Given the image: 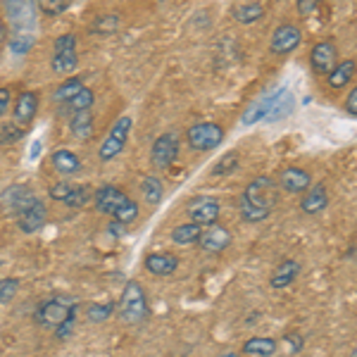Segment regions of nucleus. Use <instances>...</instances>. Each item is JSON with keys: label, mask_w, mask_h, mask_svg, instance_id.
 <instances>
[{"label": "nucleus", "mask_w": 357, "mask_h": 357, "mask_svg": "<svg viewBox=\"0 0 357 357\" xmlns=\"http://www.w3.org/2000/svg\"><path fill=\"white\" fill-rule=\"evenodd\" d=\"M279 203V186H276V178L262 174L257 178H252L245 186L243 195H241V217L245 222H264L272 215L274 205Z\"/></svg>", "instance_id": "nucleus-1"}, {"label": "nucleus", "mask_w": 357, "mask_h": 357, "mask_svg": "<svg viewBox=\"0 0 357 357\" xmlns=\"http://www.w3.org/2000/svg\"><path fill=\"white\" fill-rule=\"evenodd\" d=\"M93 200H96V210L100 212V215H110L114 217V222L124 224V227L138 217V203L131 200L129 195L117 186H100L93 193Z\"/></svg>", "instance_id": "nucleus-2"}, {"label": "nucleus", "mask_w": 357, "mask_h": 357, "mask_svg": "<svg viewBox=\"0 0 357 357\" xmlns=\"http://www.w3.org/2000/svg\"><path fill=\"white\" fill-rule=\"evenodd\" d=\"M119 317H122V321L129 326H138L146 321L148 298L138 281H129V284L124 286L122 301H119Z\"/></svg>", "instance_id": "nucleus-3"}, {"label": "nucleus", "mask_w": 357, "mask_h": 357, "mask_svg": "<svg viewBox=\"0 0 357 357\" xmlns=\"http://www.w3.org/2000/svg\"><path fill=\"white\" fill-rule=\"evenodd\" d=\"M131 126H134V119H131L129 114L119 117L117 122L110 126L107 136L102 138L100 148H98V160H100V162H110V160H114L124 151L126 141H129V134H131Z\"/></svg>", "instance_id": "nucleus-4"}, {"label": "nucleus", "mask_w": 357, "mask_h": 357, "mask_svg": "<svg viewBox=\"0 0 357 357\" xmlns=\"http://www.w3.org/2000/svg\"><path fill=\"white\" fill-rule=\"evenodd\" d=\"M186 141L193 151H200V153L215 151L224 141V129L215 122H200L186 131Z\"/></svg>", "instance_id": "nucleus-5"}, {"label": "nucleus", "mask_w": 357, "mask_h": 357, "mask_svg": "<svg viewBox=\"0 0 357 357\" xmlns=\"http://www.w3.org/2000/svg\"><path fill=\"white\" fill-rule=\"evenodd\" d=\"M220 212H222V205L217 198L212 195H195L186 203V215L191 217V224L195 227H210V224H217L220 220Z\"/></svg>", "instance_id": "nucleus-6"}, {"label": "nucleus", "mask_w": 357, "mask_h": 357, "mask_svg": "<svg viewBox=\"0 0 357 357\" xmlns=\"http://www.w3.org/2000/svg\"><path fill=\"white\" fill-rule=\"evenodd\" d=\"M74 310H77V307H72L65 298H50V301L38 305L36 321L41 326H45V329H55L57 331L62 324H65V319L74 312Z\"/></svg>", "instance_id": "nucleus-7"}, {"label": "nucleus", "mask_w": 357, "mask_h": 357, "mask_svg": "<svg viewBox=\"0 0 357 357\" xmlns=\"http://www.w3.org/2000/svg\"><path fill=\"white\" fill-rule=\"evenodd\" d=\"M38 198L33 195V191L29 186H22V183H15V186H8L3 193H0V205H3L5 212L20 217L22 212H26L31 205H36Z\"/></svg>", "instance_id": "nucleus-8"}, {"label": "nucleus", "mask_w": 357, "mask_h": 357, "mask_svg": "<svg viewBox=\"0 0 357 357\" xmlns=\"http://www.w3.org/2000/svg\"><path fill=\"white\" fill-rule=\"evenodd\" d=\"M178 151H181V141H178L176 134L167 131V134L158 136L151 148V162L158 169H167L174 160L178 158Z\"/></svg>", "instance_id": "nucleus-9"}, {"label": "nucleus", "mask_w": 357, "mask_h": 357, "mask_svg": "<svg viewBox=\"0 0 357 357\" xmlns=\"http://www.w3.org/2000/svg\"><path fill=\"white\" fill-rule=\"evenodd\" d=\"M301 43H303L301 26L293 24V22H284V24L276 26V31L272 33V41H269V50H272L274 55H289Z\"/></svg>", "instance_id": "nucleus-10"}, {"label": "nucleus", "mask_w": 357, "mask_h": 357, "mask_svg": "<svg viewBox=\"0 0 357 357\" xmlns=\"http://www.w3.org/2000/svg\"><path fill=\"white\" fill-rule=\"evenodd\" d=\"M310 65L317 74H329L338 65V48L333 41H319L314 43L312 53H310Z\"/></svg>", "instance_id": "nucleus-11"}, {"label": "nucleus", "mask_w": 357, "mask_h": 357, "mask_svg": "<svg viewBox=\"0 0 357 357\" xmlns=\"http://www.w3.org/2000/svg\"><path fill=\"white\" fill-rule=\"evenodd\" d=\"M276 186H279V191L286 193H305L312 186V174L307 169H303V167H286L281 172Z\"/></svg>", "instance_id": "nucleus-12"}, {"label": "nucleus", "mask_w": 357, "mask_h": 357, "mask_svg": "<svg viewBox=\"0 0 357 357\" xmlns=\"http://www.w3.org/2000/svg\"><path fill=\"white\" fill-rule=\"evenodd\" d=\"M36 112H38V93H33V91H24V93L17 96V100L13 105V117H15L13 122L17 126L26 129V126L33 122Z\"/></svg>", "instance_id": "nucleus-13"}, {"label": "nucleus", "mask_w": 357, "mask_h": 357, "mask_svg": "<svg viewBox=\"0 0 357 357\" xmlns=\"http://www.w3.org/2000/svg\"><path fill=\"white\" fill-rule=\"evenodd\" d=\"M198 243L205 252H222L231 243V234H229V229L222 227V224H210V227L200 231Z\"/></svg>", "instance_id": "nucleus-14"}, {"label": "nucleus", "mask_w": 357, "mask_h": 357, "mask_svg": "<svg viewBox=\"0 0 357 357\" xmlns=\"http://www.w3.org/2000/svg\"><path fill=\"white\" fill-rule=\"evenodd\" d=\"M45 222H48V207H45L41 200L17 217V227H20V231H24V234L41 231V229L45 227Z\"/></svg>", "instance_id": "nucleus-15"}, {"label": "nucleus", "mask_w": 357, "mask_h": 357, "mask_svg": "<svg viewBox=\"0 0 357 357\" xmlns=\"http://www.w3.org/2000/svg\"><path fill=\"white\" fill-rule=\"evenodd\" d=\"M329 207V191H326V183H314L307 188V193L301 200V210L305 215H319Z\"/></svg>", "instance_id": "nucleus-16"}, {"label": "nucleus", "mask_w": 357, "mask_h": 357, "mask_svg": "<svg viewBox=\"0 0 357 357\" xmlns=\"http://www.w3.org/2000/svg\"><path fill=\"white\" fill-rule=\"evenodd\" d=\"M50 162H53V169L62 176H74L82 172V160H79V155L67 151V148H57V151L50 155Z\"/></svg>", "instance_id": "nucleus-17"}, {"label": "nucleus", "mask_w": 357, "mask_h": 357, "mask_svg": "<svg viewBox=\"0 0 357 357\" xmlns=\"http://www.w3.org/2000/svg\"><path fill=\"white\" fill-rule=\"evenodd\" d=\"M293 93L289 89H276L274 91V100H272V107H269V114L264 122H281L286 119L289 114L293 112Z\"/></svg>", "instance_id": "nucleus-18"}, {"label": "nucleus", "mask_w": 357, "mask_h": 357, "mask_svg": "<svg viewBox=\"0 0 357 357\" xmlns=\"http://www.w3.org/2000/svg\"><path fill=\"white\" fill-rule=\"evenodd\" d=\"M146 269L155 276H169L178 269V260L176 255H169V252H153V255L146 257Z\"/></svg>", "instance_id": "nucleus-19"}, {"label": "nucleus", "mask_w": 357, "mask_h": 357, "mask_svg": "<svg viewBox=\"0 0 357 357\" xmlns=\"http://www.w3.org/2000/svg\"><path fill=\"white\" fill-rule=\"evenodd\" d=\"M69 134L77 141H89L93 136V112H72V117H69Z\"/></svg>", "instance_id": "nucleus-20"}, {"label": "nucleus", "mask_w": 357, "mask_h": 357, "mask_svg": "<svg viewBox=\"0 0 357 357\" xmlns=\"http://www.w3.org/2000/svg\"><path fill=\"white\" fill-rule=\"evenodd\" d=\"M301 274V262L296 260H284L279 264V267L274 269L272 279H269V284H272V289H289V286L296 281V276Z\"/></svg>", "instance_id": "nucleus-21"}, {"label": "nucleus", "mask_w": 357, "mask_h": 357, "mask_svg": "<svg viewBox=\"0 0 357 357\" xmlns=\"http://www.w3.org/2000/svg\"><path fill=\"white\" fill-rule=\"evenodd\" d=\"M141 193H143V200H146L148 205H158L160 200H162V195H165V183H162V178H160L158 174L143 176V181H141Z\"/></svg>", "instance_id": "nucleus-22"}, {"label": "nucleus", "mask_w": 357, "mask_h": 357, "mask_svg": "<svg viewBox=\"0 0 357 357\" xmlns=\"http://www.w3.org/2000/svg\"><path fill=\"white\" fill-rule=\"evenodd\" d=\"M353 77H355V60H343L331 69L326 82H329L331 89H343V86H348V82H353Z\"/></svg>", "instance_id": "nucleus-23"}, {"label": "nucleus", "mask_w": 357, "mask_h": 357, "mask_svg": "<svg viewBox=\"0 0 357 357\" xmlns=\"http://www.w3.org/2000/svg\"><path fill=\"white\" fill-rule=\"evenodd\" d=\"M5 13H8L10 20L15 22L17 26H22V24H31L33 22V17H36V5L33 3H8L5 5Z\"/></svg>", "instance_id": "nucleus-24"}, {"label": "nucleus", "mask_w": 357, "mask_h": 357, "mask_svg": "<svg viewBox=\"0 0 357 357\" xmlns=\"http://www.w3.org/2000/svg\"><path fill=\"white\" fill-rule=\"evenodd\" d=\"M264 17L262 3H241L234 8V20L241 24H252V22H260Z\"/></svg>", "instance_id": "nucleus-25"}, {"label": "nucleus", "mask_w": 357, "mask_h": 357, "mask_svg": "<svg viewBox=\"0 0 357 357\" xmlns=\"http://www.w3.org/2000/svg\"><path fill=\"white\" fill-rule=\"evenodd\" d=\"M272 100H274V93L272 96H264V98H260V100L252 102V105L248 107L245 114H243V124L250 126V124L260 122V119H267L269 107H272Z\"/></svg>", "instance_id": "nucleus-26"}, {"label": "nucleus", "mask_w": 357, "mask_h": 357, "mask_svg": "<svg viewBox=\"0 0 357 357\" xmlns=\"http://www.w3.org/2000/svg\"><path fill=\"white\" fill-rule=\"evenodd\" d=\"M245 355H255V357H269L276 353V341L274 338H264V336H255L250 341H245L243 345Z\"/></svg>", "instance_id": "nucleus-27"}, {"label": "nucleus", "mask_w": 357, "mask_h": 357, "mask_svg": "<svg viewBox=\"0 0 357 357\" xmlns=\"http://www.w3.org/2000/svg\"><path fill=\"white\" fill-rule=\"evenodd\" d=\"M50 67H53L55 74L65 77V74L77 72L79 67V55L77 53H55L53 60H50Z\"/></svg>", "instance_id": "nucleus-28"}, {"label": "nucleus", "mask_w": 357, "mask_h": 357, "mask_svg": "<svg viewBox=\"0 0 357 357\" xmlns=\"http://www.w3.org/2000/svg\"><path fill=\"white\" fill-rule=\"evenodd\" d=\"M82 89H84V79H65V82H62L53 91V100L55 102H65V105H67V102L72 100V98L77 96Z\"/></svg>", "instance_id": "nucleus-29"}, {"label": "nucleus", "mask_w": 357, "mask_h": 357, "mask_svg": "<svg viewBox=\"0 0 357 357\" xmlns=\"http://www.w3.org/2000/svg\"><path fill=\"white\" fill-rule=\"evenodd\" d=\"M200 231H203V229L195 227L191 222L181 224V227H176L174 231H172V241H174L176 245H191L200 238Z\"/></svg>", "instance_id": "nucleus-30"}, {"label": "nucleus", "mask_w": 357, "mask_h": 357, "mask_svg": "<svg viewBox=\"0 0 357 357\" xmlns=\"http://www.w3.org/2000/svg\"><path fill=\"white\" fill-rule=\"evenodd\" d=\"M93 102H96V93L89 89V86H84V89L67 102V107L72 112H86V110H91V105H93Z\"/></svg>", "instance_id": "nucleus-31"}, {"label": "nucleus", "mask_w": 357, "mask_h": 357, "mask_svg": "<svg viewBox=\"0 0 357 357\" xmlns=\"http://www.w3.org/2000/svg\"><path fill=\"white\" fill-rule=\"evenodd\" d=\"M236 167H238V153L231 151V153L222 155V158L217 160L215 167H212V174H215V176H229V174H234Z\"/></svg>", "instance_id": "nucleus-32"}, {"label": "nucleus", "mask_w": 357, "mask_h": 357, "mask_svg": "<svg viewBox=\"0 0 357 357\" xmlns=\"http://www.w3.org/2000/svg\"><path fill=\"white\" fill-rule=\"evenodd\" d=\"M93 198V191L89 186H72V193L67 195L65 205L67 207H84L89 205V200Z\"/></svg>", "instance_id": "nucleus-33"}, {"label": "nucleus", "mask_w": 357, "mask_h": 357, "mask_svg": "<svg viewBox=\"0 0 357 357\" xmlns=\"http://www.w3.org/2000/svg\"><path fill=\"white\" fill-rule=\"evenodd\" d=\"M24 136V129L17 126L15 122H8L5 126H0V146H13L20 138Z\"/></svg>", "instance_id": "nucleus-34"}, {"label": "nucleus", "mask_w": 357, "mask_h": 357, "mask_svg": "<svg viewBox=\"0 0 357 357\" xmlns=\"http://www.w3.org/2000/svg\"><path fill=\"white\" fill-rule=\"evenodd\" d=\"M114 307L117 305L114 303H102V305H91L89 307V321H93V324H98V321H105V319H110L112 312H114Z\"/></svg>", "instance_id": "nucleus-35"}, {"label": "nucleus", "mask_w": 357, "mask_h": 357, "mask_svg": "<svg viewBox=\"0 0 357 357\" xmlns=\"http://www.w3.org/2000/svg\"><path fill=\"white\" fill-rule=\"evenodd\" d=\"M119 26H122V17L105 15V17H98V20H96L93 31H98V33H112V31H117Z\"/></svg>", "instance_id": "nucleus-36"}, {"label": "nucleus", "mask_w": 357, "mask_h": 357, "mask_svg": "<svg viewBox=\"0 0 357 357\" xmlns=\"http://www.w3.org/2000/svg\"><path fill=\"white\" fill-rule=\"evenodd\" d=\"M8 45L15 55H26L33 48V36L31 33H17L13 41H8Z\"/></svg>", "instance_id": "nucleus-37"}, {"label": "nucleus", "mask_w": 357, "mask_h": 357, "mask_svg": "<svg viewBox=\"0 0 357 357\" xmlns=\"http://www.w3.org/2000/svg\"><path fill=\"white\" fill-rule=\"evenodd\" d=\"M22 281L17 276H8L5 281H0V303H10L20 291Z\"/></svg>", "instance_id": "nucleus-38"}, {"label": "nucleus", "mask_w": 357, "mask_h": 357, "mask_svg": "<svg viewBox=\"0 0 357 357\" xmlns=\"http://www.w3.org/2000/svg\"><path fill=\"white\" fill-rule=\"evenodd\" d=\"M67 8H69L67 0H43V3H38V5H36L38 13L48 15V17H57V15H62Z\"/></svg>", "instance_id": "nucleus-39"}, {"label": "nucleus", "mask_w": 357, "mask_h": 357, "mask_svg": "<svg viewBox=\"0 0 357 357\" xmlns=\"http://www.w3.org/2000/svg\"><path fill=\"white\" fill-rule=\"evenodd\" d=\"M55 53H77V36L74 33H62L55 41Z\"/></svg>", "instance_id": "nucleus-40"}, {"label": "nucleus", "mask_w": 357, "mask_h": 357, "mask_svg": "<svg viewBox=\"0 0 357 357\" xmlns=\"http://www.w3.org/2000/svg\"><path fill=\"white\" fill-rule=\"evenodd\" d=\"M50 198L53 200H62V203H65L67 200V195L72 193V183H67V181H57V183H53V186H50Z\"/></svg>", "instance_id": "nucleus-41"}, {"label": "nucleus", "mask_w": 357, "mask_h": 357, "mask_svg": "<svg viewBox=\"0 0 357 357\" xmlns=\"http://www.w3.org/2000/svg\"><path fill=\"white\" fill-rule=\"evenodd\" d=\"M10 102H13V93H10L8 86H3V89H0V119H3L5 114H8Z\"/></svg>", "instance_id": "nucleus-42"}, {"label": "nucleus", "mask_w": 357, "mask_h": 357, "mask_svg": "<svg viewBox=\"0 0 357 357\" xmlns=\"http://www.w3.org/2000/svg\"><path fill=\"white\" fill-rule=\"evenodd\" d=\"M74 324H77V310H74V312H72V314H69V317H67V319H65V324H62V326H60V329H57V336H60V338H67V336H69V333H72V329H74Z\"/></svg>", "instance_id": "nucleus-43"}, {"label": "nucleus", "mask_w": 357, "mask_h": 357, "mask_svg": "<svg viewBox=\"0 0 357 357\" xmlns=\"http://www.w3.org/2000/svg\"><path fill=\"white\" fill-rule=\"evenodd\" d=\"M286 343H289V350L291 353H301L303 350V336H298V333H286V338H284Z\"/></svg>", "instance_id": "nucleus-44"}, {"label": "nucleus", "mask_w": 357, "mask_h": 357, "mask_svg": "<svg viewBox=\"0 0 357 357\" xmlns=\"http://www.w3.org/2000/svg\"><path fill=\"white\" fill-rule=\"evenodd\" d=\"M345 110H348L350 117H357V89L350 91L348 100H345Z\"/></svg>", "instance_id": "nucleus-45"}, {"label": "nucleus", "mask_w": 357, "mask_h": 357, "mask_svg": "<svg viewBox=\"0 0 357 357\" xmlns=\"http://www.w3.org/2000/svg\"><path fill=\"white\" fill-rule=\"evenodd\" d=\"M298 10H301L303 17L314 15L317 13V3H312V0H301V3H298Z\"/></svg>", "instance_id": "nucleus-46"}, {"label": "nucleus", "mask_w": 357, "mask_h": 357, "mask_svg": "<svg viewBox=\"0 0 357 357\" xmlns=\"http://www.w3.org/2000/svg\"><path fill=\"white\" fill-rule=\"evenodd\" d=\"M8 41V24H5V20H0V45Z\"/></svg>", "instance_id": "nucleus-47"}, {"label": "nucleus", "mask_w": 357, "mask_h": 357, "mask_svg": "<svg viewBox=\"0 0 357 357\" xmlns=\"http://www.w3.org/2000/svg\"><path fill=\"white\" fill-rule=\"evenodd\" d=\"M110 231L114 236H122L124 234V224H119V222H110Z\"/></svg>", "instance_id": "nucleus-48"}, {"label": "nucleus", "mask_w": 357, "mask_h": 357, "mask_svg": "<svg viewBox=\"0 0 357 357\" xmlns=\"http://www.w3.org/2000/svg\"><path fill=\"white\" fill-rule=\"evenodd\" d=\"M38 151H41V141H36V143L31 146V160H36V158H38Z\"/></svg>", "instance_id": "nucleus-49"}, {"label": "nucleus", "mask_w": 357, "mask_h": 357, "mask_svg": "<svg viewBox=\"0 0 357 357\" xmlns=\"http://www.w3.org/2000/svg\"><path fill=\"white\" fill-rule=\"evenodd\" d=\"M220 357H238L236 353H227V355H220Z\"/></svg>", "instance_id": "nucleus-50"}, {"label": "nucleus", "mask_w": 357, "mask_h": 357, "mask_svg": "<svg viewBox=\"0 0 357 357\" xmlns=\"http://www.w3.org/2000/svg\"><path fill=\"white\" fill-rule=\"evenodd\" d=\"M0 267H3V260H0Z\"/></svg>", "instance_id": "nucleus-51"}]
</instances>
